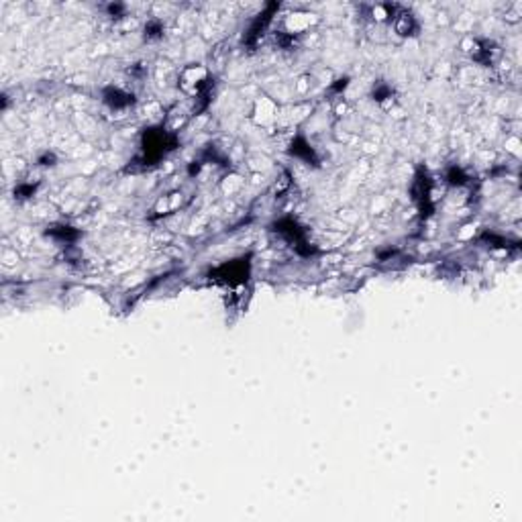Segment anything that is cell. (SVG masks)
<instances>
[{"instance_id": "cell-1", "label": "cell", "mask_w": 522, "mask_h": 522, "mask_svg": "<svg viewBox=\"0 0 522 522\" xmlns=\"http://www.w3.org/2000/svg\"><path fill=\"white\" fill-rule=\"evenodd\" d=\"M102 100H104V104H107V107H111L113 111H123V109L133 107L135 96L129 94V92H125V90H121V88H113V86H111V88L104 90Z\"/></svg>"}, {"instance_id": "cell-2", "label": "cell", "mask_w": 522, "mask_h": 522, "mask_svg": "<svg viewBox=\"0 0 522 522\" xmlns=\"http://www.w3.org/2000/svg\"><path fill=\"white\" fill-rule=\"evenodd\" d=\"M290 153H292L294 157H298V159L306 161L308 165H310V163H312V165H317V163H319V157H317L315 149H312V145H310L302 135H298V137L290 143Z\"/></svg>"}, {"instance_id": "cell-3", "label": "cell", "mask_w": 522, "mask_h": 522, "mask_svg": "<svg viewBox=\"0 0 522 522\" xmlns=\"http://www.w3.org/2000/svg\"><path fill=\"white\" fill-rule=\"evenodd\" d=\"M47 235H51V237H55V239H59V241L72 243V241H76L78 231H74V229L67 227V225H55V227H51V229L47 231Z\"/></svg>"}, {"instance_id": "cell-4", "label": "cell", "mask_w": 522, "mask_h": 522, "mask_svg": "<svg viewBox=\"0 0 522 522\" xmlns=\"http://www.w3.org/2000/svg\"><path fill=\"white\" fill-rule=\"evenodd\" d=\"M445 180H447V184H451V186H465L467 184V176H465V171L461 169V167H457V165H451L449 169H447V173H445Z\"/></svg>"}, {"instance_id": "cell-5", "label": "cell", "mask_w": 522, "mask_h": 522, "mask_svg": "<svg viewBox=\"0 0 522 522\" xmlns=\"http://www.w3.org/2000/svg\"><path fill=\"white\" fill-rule=\"evenodd\" d=\"M373 100H377V102H384V100H388V98H392V88L388 86V84H375L373 86Z\"/></svg>"}, {"instance_id": "cell-6", "label": "cell", "mask_w": 522, "mask_h": 522, "mask_svg": "<svg viewBox=\"0 0 522 522\" xmlns=\"http://www.w3.org/2000/svg\"><path fill=\"white\" fill-rule=\"evenodd\" d=\"M161 33H163V27H161L157 21H151V23L145 27V37H149V39H151V37H159Z\"/></svg>"}, {"instance_id": "cell-7", "label": "cell", "mask_w": 522, "mask_h": 522, "mask_svg": "<svg viewBox=\"0 0 522 522\" xmlns=\"http://www.w3.org/2000/svg\"><path fill=\"white\" fill-rule=\"evenodd\" d=\"M33 192H35V186H21L19 190H15V194H19V198H29V196H33Z\"/></svg>"}, {"instance_id": "cell-8", "label": "cell", "mask_w": 522, "mask_h": 522, "mask_svg": "<svg viewBox=\"0 0 522 522\" xmlns=\"http://www.w3.org/2000/svg\"><path fill=\"white\" fill-rule=\"evenodd\" d=\"M53 161H55L53 153H45V155L39 159V163H41V165H53Z\"/></svg>"}]
</instances>
